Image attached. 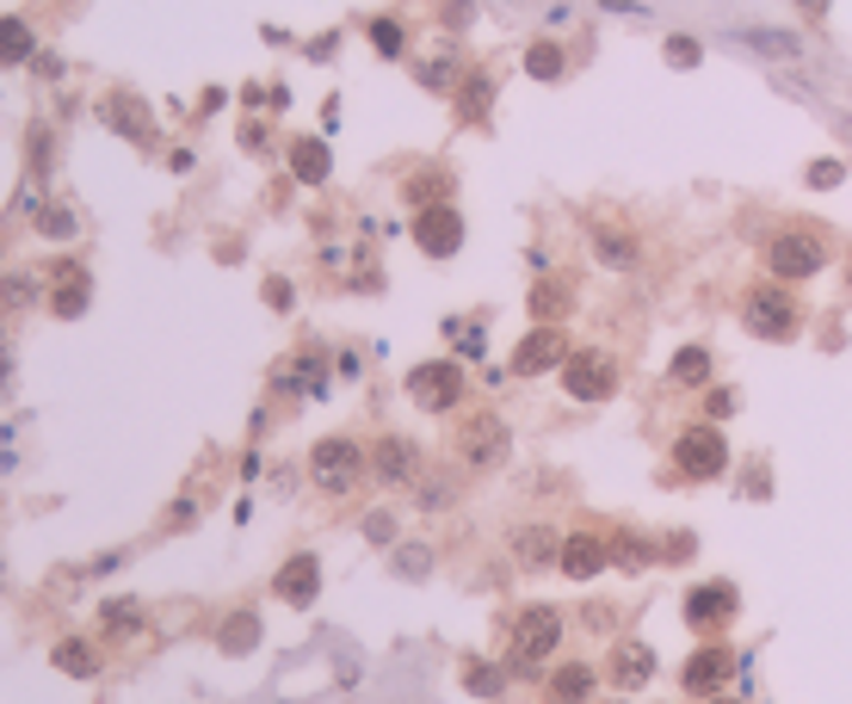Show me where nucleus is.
Segmentation results:
<instances>
[{
  "mask_svg": "<svg viewBox=\"0 0 852 704\" xmlns=\"http://www.w3.org/2000/svg\"><path fill=\"white\" fill-rule=\"evenodd\" d=\"M686 550H692V538H686V532H673V538H667V550H661V556H667V563H680Z\"/></svg>",
  "mask_w": 852,
  "mask_h": 704,
  "instance_id": "nucleus-45",
  "label": "nucleus"
},
{
  "mask_svg": "<svg viewBox=\"0 0 852 704\" xmlns=\"http://www.w3.org/2000/svg\"><path fill=\"white\" fill-rule=\"evenodd\" d=\"M254 642H260V618H254V611L223 618V630H217V649H223V656H248Z\"/></svg>",
  "mask_w": 852,
  "mask_h": 704,
  "instance_id": "nucleus-24",
  "label": "nucleus"
},
{
  "mask_svg": "<svg viewBox=\"0 0 852 704\" xmlns=\"http://www.w3.org/2000/svg\"><path fill=\"white\" fill-rule=\"evenodd\" d=\"M464 118H482V111H488V99H495V75H488V68H476V75L464 80Z\"/></svg>",
  "mask_w": 852,
  "mask_h": 704,
  "instance_id": "nucleus-32",
  "label": "nucleus"
},
{
  "mask_svg": "<svg viewBox=\"0 0 852 704\" xmlns=\"http://www.w3.org/2000/svg\"><path fill=\"white\" fill-rule=\"evenodd\" d=\"M735 611H742L735 581H698V587H686V625L692 630H723Z\"/></svg>",
  "mask_w": 852,
  "mask_h": 704,
  "instance_id": "nucleus-8",
  "label": "nucleus"
},
{
  "mask_svg": "<svg viewBox=\"0 0 852 704\" xmlns=\"http://www.w3.org/2000/svg\"><path fill=\"white\" fill-rule=\"evenodd\" d=\"M32 50H37V37L25 19H0V63H32Z\"/></svg>",
  "mask_w": 852,
  "mask_h": 704,
  "instance_id": "nucleus-28",
  "label": "nucleus"
},
{
  "mask_svg": "<svg viewBox=\"0 0 852 704\" xmlns=\"http://www.w3.org/2000/svg\"><path fill=\"white\" fill-rule=\"evenodd\" d=\"M427 568H433V550L427 544H408V550H396V575H427Z\"/></svg>",
  "mask_w": 852,
  "mask_h": 704,
  "instance_id": "nucleus-35",
  "label": "nucleus"
},
{
  "mask_svg": "<svg viewBox=\"0 0 852 704\" xmlns=\"http://www.w3.org/2000/svg\"><path fill=\"white\" fill-rule=\"evenodd\" d=\"M562 359H569V334H562L557 322H538V328L519 340V353H513V377H543Z\"/></svg>",
  "mask_w": 852,
  "mask_h": 704,
  "instance_id": "nucleus-10",
  "label": "nucleus"
},
{
  "mask_svg": "<svg viewBox=\"0 0 852 704\" xmlns=\"http://www.w3.org/2000/svg\"><path fill=\"white\" fill-rule=\"evenodd\" d=\"M0 575H7V568H0Z\"/></svg>",
  "mask_w": 852,
  "mask_h": 704,
  "instance_id": "nucleus-50",
  "label": "nucleus"
},
{
  "mask_svg": "<svg viewBox=\"0 0 852 704\" xmlns=\"http://www.w3.org/2000/svg\"><path fill=\"white\" fill-rule=\"evenodd\" d=\"M729 673H735V656H729L723 642H704V649H698V656L680 668V686L692 692V698H698V692L711 698V692H723V686H729Z\"/></svg>",
  "mask_w": 852,
  "mask_h": 704,
  "instance_id": "nucleus-14",
  "label": "nucleus"
},
{
  "mask_svg": "<svg viewBox=\"0 0 852 704\" xmlns=\"http://www.w3.org/2000/svg\"><path fill=\"white\" fill-rule=\"evenodd\" d=\"M50 661H56V673H68V680H94L99 673V649L87 637H63L50 649Z\"/></svg>",
  "mask_w": 852,
  "mask_h": 704,
  "instance_id": "nucleus-20",
  "label": "nucleus"
},
{
  "mask_svg": "<svg viewBox=\"0 0 852 704\" xmlns=\"http://www.w3.org/2000/svg\"><path fill=\"white\" fill-rule=\"evenodd\" d=\"M593 260H600V267H612V272H630V267H636V235H624V229H593Z\"/></svg>",
  "mask_w": 852,
  "mask_h": 704,
  "instance_id": "nucleus-22",
  "label": "nucleus"
},
{
  "mask_svg": "<svg viewBox=\"0 0 852 704\" xmlns=\"http://www.w3.org/2000/svg\"><path fill=\"white\" fill-rule=\"evenodd\" d=\"M7 365H13V353H7V334H0V377H7Z\"/></svg>",
  "mask_w": 852,
  "mask_h": 704,
  "instance_id": "nucleus-47",
  "label": "nucleus"
},
{
  "mask_svg": "<svg viewBox=\"0 0 852 704\" xmlns=\"http://www.w3.org/2000/svg\"><path fill=\"white\" fill-rule=\"evenodd\" d=\"M445 334H457V340H464V346H457L464 359H482V353H488V346H482V328H476V322H445Z\"/></svg>",
  "mask_w": 852,
  "mask_h": 704,
  "instance_id": "nucleus-37",
  "label": "nucleus"
},
{
  "mask_svg": "<svg viewBox=\"0 0 852 704\" xmlns=\"http://www.w3.org/2000/svg\"><path fill=\"white\" fill-rule=\"evenodd\" d=\"M408 396H414L427 414H445V408H457V396H464V371L451 359H427L408 371Z\"/></svg>",
  "mask_w": 852,
  "mask_h": 704,
  "instance_id": "nucleus-7",
  "label": "nucleus"
},
{
  "mask_svg": "<svg viewBox=\"0 0 852 704\" xmlns=\"http://www.w3.org/2000/svg\"><path fill=\"white\" fill-rule=\"evenodd\" d=\"M414 241L433 253V260H451V253H457V241H464V217H457L451 204H420Z\"/></svg>",
  "mask_w": 852,
  "mask_h": 704,
  "instance_id": "nucleus-12",
  "label": "nucleus"
},
{
  "mask_svg": "<svg viewBox=\"0 0 852 704\" xmlns=\"http://www.w3.org/2000/svg\"><path fill=\"white\" fill-rule=\"evenodd\" d=\"M562 390L574 402H605V396H618V359H605V353H569L562 359Z\"/></svg>",
  "mask_w": 852,
  "mask_h": 704,
  "instance_id": "nucleus-6",
  "label": "nucleus"
},
{
  "mask_svg": "<svg viewBox=\"0 0 852 704\" xmlns=\"http://www.w3.org/2000/svg\"><path fill=\"white\" fill-rule=\"evenodd\" d=\"M557 568L569 581H593L600 568H612V538H605V532H569V538H562Z\"/></svg>",
  "mask_w": 852,
  "mask_h": 704,
  "instance_id": "nucleus-13",
  "label": "nucleus"
},
{
  "mask_svg": "<svg viewBox=\"0 0 852 704\" xmlns=\"http://www.w3.org/2000/svg\"><path fill=\"white\" fill-rule=\"evenodd\" d=\"M445 501H451V483H439V476L420 488V507H445Z\"/></svg>",
  "mask_w": 852,
  "mask_h": 704,
  "instance_id": "nucleus-41",
  "label": "nucleus"
},
{
  "mask_svg": "<svg viewBox=\"0 0 852 704\" xmlns=\"http://www.w3.org/2000/svg\"><path fill=\"white\" fill-rule=\"evenodd\" d=\"M698 56H704V44H698V37H686V32L667 37V63H673V68H692Z\"/></svg>",
  "mask_w": 852,
  "mask_h": 704,
  "instance_id": "nucleus-36",
  "label": "nucleus"
},
{
  "mask_svg": "<svg viewBox=\"0 0 852 704\" xmlns=\"http://www.w3.org/2000/svg\"><path fill=\"white\" fill-rule=\"evenodd\" d=\"M569 279H543L538 291H531V315H538V322H562V315H569Z\"/></svg>",
  "mask_w": 852,
  "mask_h": 704,
  "instance_id": "nucleus-27",
  "label": "nucleus"
},
{
  "mask_svg": "<svg viewBox=\"0 0 852 704\" xmlns=\"http://www.w3.org/2000/svg\"><path fill=\"white\" fill-rule=\"evenodd\" d=\"M661 550L649 544V538H636V532H612V563L618 568H649Z\"/></svg>",
  "mask_w": 852,
  "mask_h": 704,
  "instance_id": "nucleus-30",
  "label": "nucleus"
},
{
  "mask_svg": "<svg viewBox=\"0 0 852 704\" xmlns=\"http://www.w3.org/2000/svg\"><path fill=\"white\" fill-rule=\"evenodd\" d=\"M513 668H526V673H538V668H550V656H557V642H562V611L557 606H526L519 618H513Z\"/></svg>",
  "mask_w": 852,
  "mask_h": 704,
  "instance_id": "nucleus-4",
  "label": "nucleus"
},
{
  "mask_svg": "<svg viewBox=\"0 0 852 704\" xmlns=\"http://www.w3.org/2000/svg\"><path fill=\"white\" fill-rule=\"evenodd\" d=\"M704 408H711V421H723V414H735V390H723V383H716V390H711V402H704Z\"/></svg>",
  "mask_w": 852,
  "mask_h": 704,
  "instance_id": "nucleus-40",
  "label": "nucleus"
},
{
  "mask_svg": "<svg viewBox=\"0 0 852 704\" xmlns=\"http://www.w3.org/2000/svg\"><path fill=\"white\" fill-rule=\"evenodd\" d=\"M266 303H272V310H291V284H284V279H266Z\"/></svg>",
  "mask_w": 852,
  "mask_h": 704,
  "instance_id": "nucleus-42",
  "label": "nucleus"
},
{
  "mask_svg": "<svg viewBox=\"0 0 852 704\" xmlns=\"http://www.w3.org/2000/svg\"><path fill=\"white\" fill-rule=\"evenodd\" d=\"M846 180V161H816L809 167V186H840Z\"/></svg>",
  "mask_w": 852,
  "mask_h": 704,
  "instance_id": "nucleus-39",
  "label": "nucleus"
},
{
  "mask_svg": "<svg viewBox=\"0 0 852 704\" xmlns=\"http://www.w3.org/2000/svg\"><path fill=\"white\" fill-rule=\"evenodd\" d=\"M365 532H371L377 544H384V538H396V519H389V513H371V519H365Z\"/></svg>",
  "mask_w": 852,
  "mask_h": 704,
  "instance_id": "nucleus-43",
  "label": "nucleus"
},
{
  "mask_svg": "<svg viewBox=\"0 0 852 704\" xmlns=\"http://www.w3.org/2000/svg\"><path fill=\"white\" fill-rule=\"evenodd\" d=\"M371 469H377V483L396 488V483H414V469H420V445L402 433H384L371 445Z\"/></svg>",
  "mask_w": 852,
  "mask_h": 704,
  "instance_id": "nucleus-15",
  "label": "nucleus"
},
{
  "mask_svg": "<svg viewBox=\"0 0 852 704\" xmlns=\"http://www.w3.org/2000/svg\"><path fill=\"white\" fill-rule=\"evenodd\" d=\"M457 457H464L470 469H488L507 457V421L500 414H470L464 433H457Z\"/></svg>",
  "mask_w": 852,
  "mask_h": 704,
  "instance_id": "nucleus-9",
  "label": "nucleus"
},
{
  "mask_svg": "<svg viewBox=\"0 0 852 704\" xmlns=\"http://www.w3.org/2000/svg\"><path fill=\"white\" fill-rule=\"evenodd\" d=\"M358 469H365V445H358V438H346V433L322 438V445L310 452V476H315V488H322V495H346V488L358 483Z\"/></svg>",
  "mask_w": 852,
  "mask_h": 704,
  "instance_id": "nucleus-5",
  "label": "nucleus"
},
{
  "mask_svg": "<svg viewBox=\"0 0 852 704\" xmlns=\"http://www.w3.org/2000/svg\"><path fill=\"white\" fill-rule=\"evenodd\" d=\"M593 686H600V673H593L587 661H562V668L550 673V698H557V704H581V698H593Z\"/></svg>",
  "mask_w": 852,
  "mask_h": 704,
  "instance_id": "nucleus-19",
  "label": "nucleus"
},
{
  "mask_svg": "<svg viewBox=\"0 0 852 704\" xmlns=\"http://www.w3.org/2000/svg\"><path fill=\"white\" fill-rule=\"evenodd\" d=\"M605 680L618 692H643L655 680V649L649 642H636V637H618L612 642V656H605Z\"/></svg>",
  "mask_w": 852,
  "mask_h": 704,
  "instance_id": "nucleus-11",
  "label": "nucleus"
},
{
  "mask_svg": "<svg viewBox=\"0 0 852 704\" xmlns=\"http://www.w3.org/2000/svg\"><path fill=\"white\" fill-rule=\"evenodd\" d=\"M557 556H562V538L550 526H519L513 532V563L519 568H550Z\"/></svg>",
  "mask_w": 852,
  "mask_h": 704,
  "instance_id": "nucleus-17",
  "label": "nucleus"
},
{
  "mask_svg": "<svg viewBox=\"0 0 852 704\" xmlns=\"http://www.w3.org/2000/svg\"><path fill=\"white\" fill-rule=\"evenodd\" d=\"M37 229L56 235V241H68V235H75V217H68V210H44V217H37Z\"/></svg>",
  "mask_w": 852,
  "mask_h": 704,
  "instance_id": "nucleus-38",
  "label": "nucleus"
},
{
  "mask_svg": "<svg viewBox=\"0 0 852 704\" xmlns=\"http://www.w3.org/2000/svg\"><path fill=\"white\" fill-rule=\"evenodd\" d=\"M272 594H279L284 606H315V594H322V563H315L310 550H296L291 563L272 575Z\"/></svg>",
  "mask_w": 852,
  "mask_h": 704,
  "instance_id": "nucleus-16",
  "label": "nucleus"
},
{
  "mask_svg": "<svg viewBox=\"0 0 852 704\" xmlns=\"http://www.w3.org/2000/svg\"><path fill=\"white\" fill-rule=\"evenodd\" d=\"M371 44H377V56H402V50H408V32L396 25V19H371Z\"/></svg>",
  "mask_w": 852,
  "mask_h": 704,
  "instance_id": "nucleus-34",
  "label": "nucleus"
},
{
  "mask_svg": "<svg viewBox=\"0 0 852 704\" xmlns=\"http://www.w3.org/2000/svg\"><path fill=\"white\" fill-rule=\"evenodd\" d=\"M821 267H828V235H821L816 223H785V229L766 241V272H773L778 284H804V279H816Z\"/></svg>",
  "mask_w": 852,
  "mask_h": 704,
  "instance_id": "nucleus-1",
  "label": "nucleus"
},
{
  "mask_svg": "<svg viewBox=\"0 0 852 704\" xmlns=\"http://www.w3.org/2000/svg\"><path fill=\"white\" fill-rule=\"evenodd\" d=\"M99 625H106L111 637H125V630H137V625H142V606H137V599H111V606L99 611Z\"/></svg>",
  "mask_w": 852,
  "mask_h": 704,
  "instance_id": "nucleus-33",
  "label": "nucleus"
},
{
  "mask_svg": "<svg viewBox=\"0 0 852 704\" xmlns=\"http://www.w3.org/2000/svg\"><path fill=\"white\" fill-rule=\"evenodd\" d=\"M704 704H742V698H729V692H711V698H704Z\"/></svg>",
  "mask_w": 852,
  "mask_h": 704,
  "instance_id": "nucleus-48",
  "label": "nucleus"
},
{
  "mask_svg": "<svg viewBox=\"0 0 852 704\" xmlns=\"http://www.w3.org/2000/svg\"><path fill=\"white\" fill-rule=\"evenodd\" d=\"M846 297H852V260H846Z\"/></svg>",
  "mask_w": 852,
  "mask_h": 704,
  "instance_id": "nucleus-49",
  "label": "nucleus"
},
{
  "mask_svg": "<svg viewBox=\"0 0 852 704\" xmlns=\"http://www.w3.org/2000/svg\"><path fill=\"white\" fill-rule=\"evenodd\" d=\"M673 469L686 483H716L729 469V438L716 433V421H692L673 433Z\"/></svg>",
  "mask_w": 852,
  "mask_h": 704,
  "instance_id": "nucleus-3",
  "label": "nucleus"
},
{
  "mask_svg": "<svg viewBox=\"0 0 852 704\" xmlns=\"http://www.w3.org/2000/svg\"><path fill=\"white\" fill-rule=\"evenodd\" d=\"M667 377H673V383H686V390L711 383V353H704V346H680V353H673V365H667Z\"/></svg>",
  "mask_w": 852,
  "mask_h": 704,
  "instance_id": "nucleus-26",
  "label": "nucleus"
},
{
  "mask_svg": "<svg viewBox=\"0 0 852 704\" xmlns=\"http://www.w3.org/2000/svg\"><path fill=\"white\" fill-rule=\"evenodd\" d=\"M797 7H804L809 19H821V13H828V0H797Z\"/></svg>",
  "mask_w": 852,
  "mask_h": 704,
  "instance_id": "nucleus-46",
  "label": "nucleus"
},
{
  "mask_svg": "<svg viewBox=\"0 0 852 704\" xmlns=\"http://www.w3.org/2000/svg\"><path fill=\"white\" fill-rule=\"evenodd\" d=\"M742 44H754L759 56H773V63H785V56H804V37L790 32H766V25H747V32H735Z\"/></svg>",
  "mask_w": 852,
  "mask_h": 704,
  "instance_id": "nucleus-25",
  "label": "nucleus"
},
{
  "mask_svg": "<svg viewBox=\"0 0 852 704\" xmlns=\"http://www.w3.org/2000/svg\"><path fill=\"white\" fill-rule=\"evenodd\" d=\"M742 322H747V334H759V340H797V328H804V303H797V291L778 284V279L747 284L742 291Z\"/></svg>",
  "mask_w": 852,
  "mask_h": 704,
  "instance_id": "nucleus-2",
  "label": "nucleus"
},
{
  "mask_svg": "<svg viewBox=\"0 0 852 704\" xmlns=\"http://www.w3.org/2000/svg\"><path fill=\"white\" fill-rule=\"evenodd\" d=\"M291 173L303 180V186H322L327 173H334V161H327V142H315V137L291 142Z\"/></svg>",
  "mask_w": 852,
  "mask_h": 704,
  "instance_id": "nucleus-23",
  "label": "nucleus"
},
{
  "mask_svg": "<svg viewBox=\"0 0 852 704\" xmlns=\"http://www.w3.org/2000/svg\"><path fill=\"white\" fill-rule=\"evenodd\" d=\"M87 297H94L87 272H80L75 260H63V267H56V291H50V310L63 315V322H75V315L87 310Z\"/></svg>",
  "mask_w": 852,
  "mask_h": 704,
  "instance_id": "nucleus-18",
  "label": "nucleus"
},
{
  "mask_svg": "<svg viewBox=\"0 0 852 704\" xmlns=\"http://www.w3.org/2000/svg\"><path fill=\"white\" fill-rule=\"evenodd\" d=\"M562 68H569V56H562V44H550V37H538V44L526 50V75L531 80H562Z\"/></svg>",
  "mask_w": 852,
  "mask_h": 704,
  "instance_id": "nucleus-29",
  "label": "nucleus"
},
{
  "mask_svg": "<svg viewBox=\"0 0 852 704\" xmlns=\"http://www.w3.org/2000/svg\"><path fill=\"white\" fill-rule=\"evenodd\" d=\"M464 686L476 692V698H500V692H507V673L488 668V661H470V668H464Z\"/></svg>",
  "mask_w": 852,
  "mask_h": 704,
  "instance_id": "nucleus-31",
  "label": "nucleus"
},
{
  "mask_svg": "<svg viewBox=\"0 0 852 704\" xmlns=\"http://www.w3.org/2000/svg\"><path fill=\"white\" fill-rule=\"evenodd\" d=\"M7 303H13V310L19 303H32V279H7Z\"/></svg>",
  "mask_w": 852,
  "mask_h": 704,
  "instance_id": "nucleus-44",
  "label": "nucleus"
},
{
  "mask_svg": "<svg viewBox=\"0 0 852 704\" xmlns=\"http://www.w3.org/2000/svg\"><path fill=\"white\" fill-rule=\"evenodd\" d=\"M106 124H111V130H125L130 142H155V124H149V111H142L130 94L106 99Z\"/></svg>",
  "mask_w": 852,
  "mask_h": 704,
  "instance_id": "nucleus-21",
  "label": "nucleus"
}]
</instances>
